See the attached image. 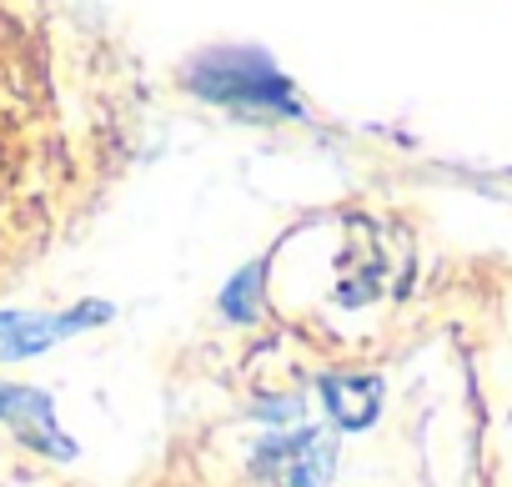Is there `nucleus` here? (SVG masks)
Instances as JSON below:
<instances>
[{
  "mask_svg": "<svg viewBox=\"0 0 512 487\" xmlns=\"http://www.w3.org/2000/svg\"><path fill=\"white\" fill-rule=\"evenodd\" d=\"M186 91L206 106H221L231 116L251 121H297L307 116L297 81L256 46H206L186 61Z\"/></svg>",
  "mask_w": 512,
  "mask_h": 487,
  "instance_id": "obj_1",
  "label": "nucleus"
},
{
  "mask_svg": "<svg viewBox=\"0 0 512 487\" xmlns=\"http://www.w3.org/2000/svg\"><path fill=\"white\" fill-rule=\"evenodd\" d=\"M251 472L272 487H327L337 472V437L322 427H297V432H272L256 442Z\"/></svg>",
  "mask_w": 512,
  "mask_h": 487,
  "instance_id": "obj_2",
  "label": "nucleus"
},
{
  "mask_svg": "<svg viewBox=\"0 0 512 487\" xmlns=\"http://www.w3.org/2000/svg\"><path fill=\"white\" fill-rule=\"evenodd\" d=\"M317 392H322V402H327V412H332L337 427L362 432V427H372L382 417V392L387 387H382V377H352V372H342V377H322Z\"/></svg>",
  "mask_w": 512,
  "mask_h": 487,
  "instance_id": "obj_3",
  "label": "nucleus"
},
{
  "mask_svg": "<svg viewBox=\"0 0 512 487\" xmlns=\"http://www.w3.org/2000/svg\"><path fill=\"white\" fill-rule=\"evenodd\" d=\"M262 277H267V257H256V262H246V267L226 282L221 312H226L231 322H256V317H262Z\"/></svg>",
  "mask_w": 512,
  "mask_h": 487,
  "instance_id": "obj_4",
  "label": "nucleus"
}]
</instances>
